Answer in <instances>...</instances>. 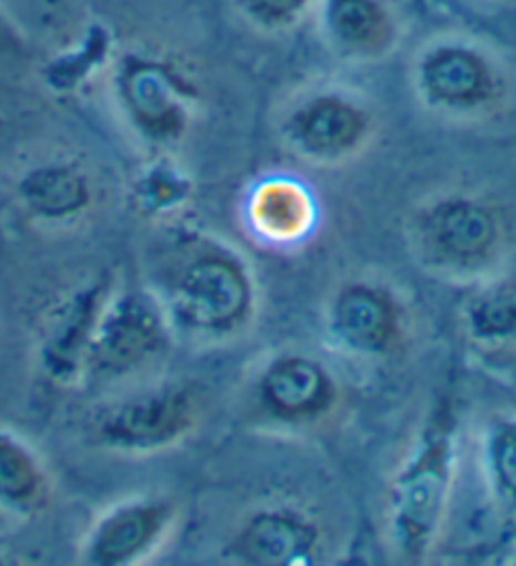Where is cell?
<instances>
[{"instance_id":"52a82bcc","label":"cell","mask_w":516,"mask_h":566,"mask_svg":"<svg viewBox=\"0 0 516 566\" xmlns=\"http://www.w3.org/2000/svg\"><path fill=\"white\" fill-rule=\"evenodd\" d=\"M417 241L429 259L448 271H478L502 251L499 210L471 195H443L417 212Z\"/></svg>"},{"instance_id":"2e32d148","label":"cell","mask_w":516,"mask_h":566,"mask_svg":"<svg viewBox=\"0 0 516 566\" xmlns=\"http://www.w3.org/2000/svg\"><path fill=\"white\" fill-rule=\"evenodd\" d=\"M248 223L274 245L297 243L317 223V202L305 182L293 177H269L248 198Z\"/></svg>"},{"instance_id":"5bb4252c","label":"cell","mask_w":516,"mask_h":566,"mask_svg":"<svg viewBox=\"0 0 516 566\" xmlns=\"http://www.w3.org/2000/svg\"><path fill=\"white\" fill-rule=\"evenodd\" d=\"M319 25L340 56L380 61L398 43V21L388 0H317Z\"/></svg>"},{"instance_id":"e0dca14e","label":"cell","mask_w":516,"mask_h":566,"mask_svg":"<svg viewBox=\"0 0 516 566\" xmlns=\"http://www.w3.org/2000/svg\"><path fill=\"white\" fill-rule=\"evenodd\" d=\"M51 501V481L35 450L11 430H0V511L35 516Z\"/></svg>"},{"instance_id":"7a4b0ae2","label":"cell","mask_w":516,"mask_h":566,"mask_svg":"<svg viewBox=\"0 0 516 566\" xmlns=\"http://www.w3.org/2000/svg\"><path fill=\"white\" fill-rule=\"evenodd\" d=\"M456 418L451 407L441 402L390 483L388 536L403 562H423L438 538L456 475Z\"/></svg>"},{"instance_id":"9a60e30c","label":"cell","mask_w":516,"mask_h":566,"mask_svg":"<svg viewBox=\"0 0 516 566\" xmlns=\"http://www.w3.org/2000/svg\"><path fill=\"white\" fill-rule=\"evenodd\" d=\"M16 198L35 223L69 226L92 210L94 182L71 159H47L18 177Z\"/></svg>"},{"instance_id":"d6986e66","label":"cell","mask_w":516,"mask_h":566,"mask_svg":"<svg viewBox=\"0 0 516 566\" xmlns=\"http://www.w3.org/2000/svg\"><path fill=\"white\" fill-rule=\"evenodd\" d=\"M482 458L496 506L516 524V415H496L488 420Z\"/></svg>"},{"instance_id":"ba28073f","label":"cell","mask_w":516,"mask_h":566,"mask_svg":"<svg viewBox=\"0 0 516 566\" xmlns=\"http://www.w3.org/2000/svg\"><path fill=\"white\" fill-rule=\"evenodd\" d=\"M372 114L360 99L322 88L291 106L281 122V137L293 155L311 165H342L372 137Z\"/></svg>"},{"instance_id":"3957f363","label":"cell","mask_w":516,"mask_h":566,"mask_svg":"<svg viewBox=\"0 0 516 566\" xmlns=\"http://www.w3.org/2000/svg\"><path fill=\"white\" fill-rule=\"evenodd\" d=\"M206 397L195 382H163L100 405L89 420L94 446L117 453H157L198 428Z\"/></svg>"},{"instance_id":"44dd1931","label":"cell","mask_w":516,"mask_h":566,"mask_svg":"<svg viewBox=\"0 0 516 566\" xmlns=\"http://www.w3.org/2000/svg\"><path fill=\"white\" fill-rule=\"evenodd\" d=\"M314 3L317 0H236L246 21L269 33L293 29Z\"/></svg>"},{"instance_id":"ffe728a7","label":"cell","mask_w":516,"mask_h":566,"mask_svg":"<svg viewBox=\"0 0 516 566\" xmlns=\"http://www.w3.org/2000/svg\"><path fill=\"white\" fill-rule=\"evenodd\" d=\"M188 188H190L188 180H183V177L177 175V170H171V167L165 165H155L135 182L137 208L145 212H153V216L173 210L185 200Z\"/></svg>"},{"instance_id":"5b68a950","label":"cell","mask_w":516,"mask_h":566,"mask_svg":"<svg viewBox=\"0 0 516 566\" xmlns=\"http://www.w3.org/2000/svg\"><path fill=\"white\" fill-rule=\"evenodd\" d=\"M415 88L429 109L448 117H484L499 109L509 78L478 43L443 39L421 51L413 69Z\"/></svg>"},{"instance_id":"9c48e42d","label":"cell","mask_w":516,"mask_h":566,"mask_svg":"<svg viewBox=\"0 0 516 566\" xmlns=\"http://www.w3.org/2000/svg\"><path fill=\"white\" fill-rule=\"evenodd\" d=\"M403 306L393 291L370 281H352L337 289L327 308V334L344 354L382 359L403 344Z\"/></svg>"},{"instance_id":"8992f818","label":"cell","mask_w":516,"mask_h":566,"mask_svg":"<svg viewBox=\"0 0 516 566\" xmlns=\"http://www.w3.org/2000/svg\"><path fill=\"white\" fill-rule=\"evenodd\" d=\"M114 96L142 139L173 147L188 135L190 86L180 71L149 53H124L114 71Z\"/></svg>"},{"instance_id":"7402d4cb","label":"cell","mask_w":516,"mask_h":566,"mask_svg":"<svg viewBox=\"0 0 516 566\" xmlns=\"http://www.w3.org/2000/svg\"><path fill=\"white\" fill-rule=\"evenodd\" d=\"M0 41L8 43V46H21V41H18V33L8 25V21L3 15H0Z\"/></svg>"},{"instance_id":"4fadbf2b","label":"cell","mask_w":516,"mask_h":566,"mask_svg":"<svg viewBox=\"0 0 516 566\" xmlns=\"http://www.w3.org/2000/svg\"><path fill=\"white\" fill-rule=\"evenodd\" d=\"M106 298H110L106 283L96 281L56 306L41 347L43 371L53 382L71 385L74 379L84 377L86 352Z\"/></svg>"},{"instance_id":"8fae6325","label":"cell","mask_w":516,"mask_h":566,"mask_svg":"<svg viewBox=\"0 0 516 566\" xmlns=\"http://www.w3.org/2000/svg\"><path fill=\"white\" fill-rule=\"evenodd\" d=\"M340 389L322 361L307 354H281L256 379L258 407L276 422L307 424L334 410Z\"/></svg>"},{"instance_id":"6da1fadb","label":"cell","mask_w":516,"mask_h":566,"mask_svg":"<svg viewBox=\"0 0 516 566\" xmlns=\"http://www.w3.org/2000/svg\"><path fill=\"white\" fill-rule=\"evenodd\" d=\"M153 294L173 329L198 339H226L256 312V283L234 248L200 233H185L155 269Z\"/></svg>"},{"instance_id":"ac0fdd59","label":"cell","mask_w":516,"mask_h":566,"mask_svg":"<svg viewBox=\"0 0 516 566\" xmlns=\"http://www.w3.org/2000/svg\"><path fill=\"white\" fill-rule=\"evenodd\" d=\"M464 329L476 349L494 357L516 354V276L492 281L471 294Z\"/></svg>"},{"instance_id":"7c38bea8","label":"cell","mask_w":516,"mask_h":566,"mask_svg":"<svg viewBox=\"0 0 516 566\" xmlns=\"http://www.w3.org/2000/svg\"><path fill=\"white\" fill-rule=\"evenodd\" d=\"M322 548L319 526L289 506L258 509L236 531L228 552L246 566H301Z\"/></svg>"},{"instance_id":"277c9868","label":"cell","mask_w":516,"mask_h":566,"mask_svg":"<svg viewBox=\"0 0 516 566\" xmlns=\"http://www.w3.org/2000/svg\"><path fill=\"white\" fill-rule=\"evenodd\" d=\"M173 324L153 291L124 289L106 298L89 344L84 377L114 382L163 359L173 342Z\"/></svg>"},{"instance_id":"30bf717a","label":"cell","mask_w":516,"mask_h":566,"mask_svg":"<svg viewBox=\"0 0 516 566\" xmlns=\"http://www.w3.org/2000/svg\"><path fill=\"white\" fill-rule=\"evenodd\" d=\"M175 524L173 501L142 495L104 511L89 528L82 562L89 566H130L159 548Z\"/></svg>"}]
</instances>
